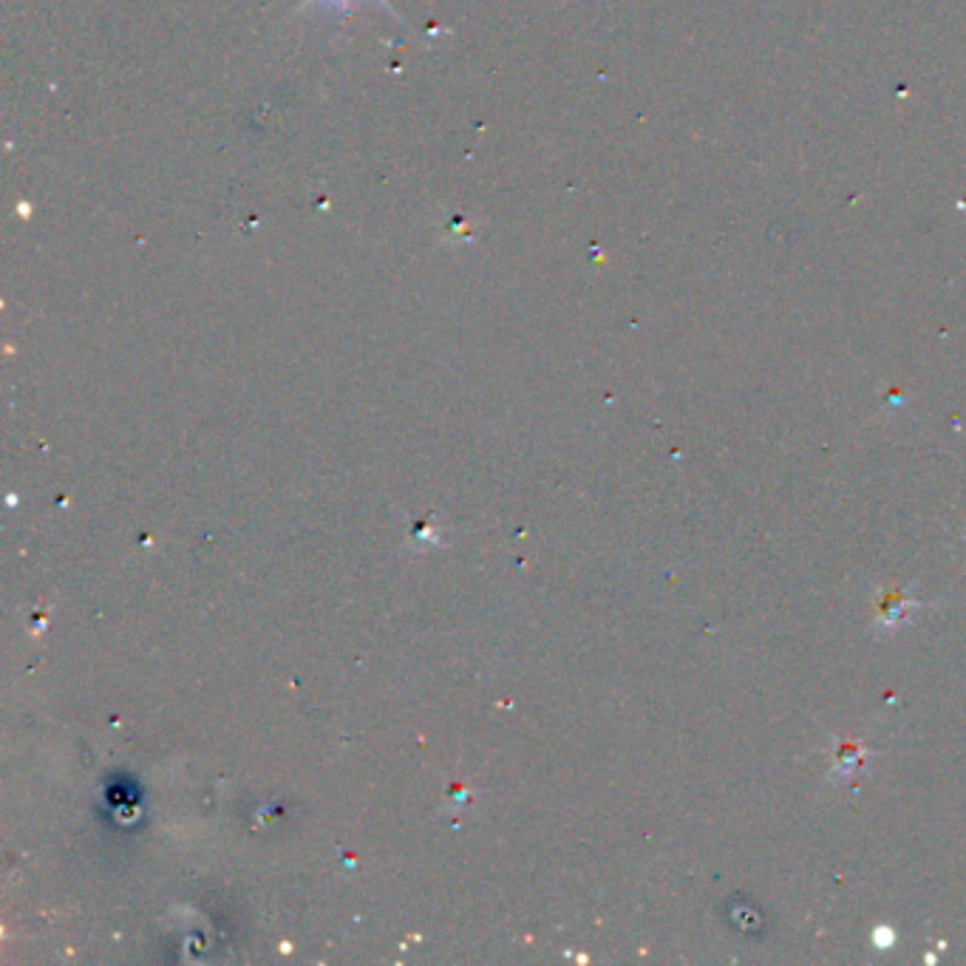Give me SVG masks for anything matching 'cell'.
<instances>
[{"label": "cell", "mask_w": 966, "mask_h": 966, "mask_svg": "<svg viewBox=\"0 0 966 966\" xmlns=\"http://www.w3.org/2000/svg\"><path fill=\"white\" fill-rule=\"evenodd\" d=\"M916 607H921L918 601H905L898 590H887V593L882 595V618H878L882 627L878 629L898 627V624L905 621L907 609H916Z\"/></svg>", "instance_id": "obj_1"}]
</instances>
